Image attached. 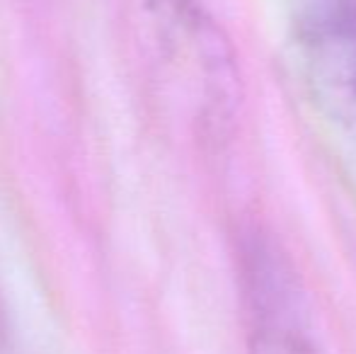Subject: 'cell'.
<instances>
[{"label": "cell", "mask_w": 356, "mask_h": 354, "mask_svg": "<svg viewBox=\"0 0 356 354\" xmlns=\"http://www.w3.org/2000/svg\"><path fill=\"white\" fill-rule=\"evenodd\" d=\"M252 354H320L300 321L252 325Z\"/></svg>", "instance_id": "cell-3"}, {"label": "cell", "mask_w": 356, "mask_h": 354, "mask_svg": "<svg viewBox=\"0 0 356 354\" xmlns=\"http://www.w3.org/2000/svg\"><path fill=\"white\" fill-rule=\"evenodd\" d=\"M168 58L187 76L207 141L230 136L243 104L235 49L202 0H148Z\"/></svg>", "instance_id": "cell-1"}, {"label": "cell", "mask_w": 356, "mask_h": 354, "mask_svg": "<svg viewBox=\"0 0 356 354\" xmlns=\"http://www.w3.org/2000/svg\"><path fill=\"white\" fill-rule=\"evenodd\" d=\"M296 24L315 73L356 99V0H300Z\"/></svg>", "instance_id": "cell-2"}]
</instances>
